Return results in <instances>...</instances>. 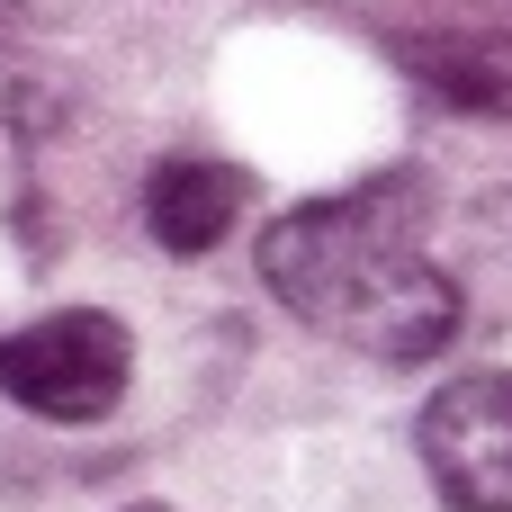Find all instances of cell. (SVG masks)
<instances>
[{
  "instance_id": "cell-1",
  "label": "cell",
  "mask_w": 512,
  "mask_h": 512,
  "mask_svg": "<svg viewBox=\"0 0 512 512\" xmlns=\"http://www.w3.org/2000/svg\"><path fill=\"white\" fill-rule=\"evenodd\" d=\"M423 225H432L423 171H378L360 189L306 198V207L270 216L261 288L297 324H315L387 369H414V360L450 351V333H459V288H450V270L423 261Z\"/></svg>"
},
{
  "instance_id": "cell-2",
  "label": "cell",
  "mask_w": 512,
  "mask_h": 512,
  "mask_svg": "<svg viewBox=\"0 0 512 512\" xmlns=\"http://www.w3.org/2000/svg\"><path fill=\"white\" fill-rule=\"evenodd\" d=\"M135 378V333L108 306H54L18 333H0V396L45 423H99L117 414Z\"/></svg>"
},
{
  "instance_id": "cell-3",
  "label": "cell",
  "mask_w": 512,
  "mask_h": 512,
  "mask_svg": "<svg viewBox=\"0 0 512 512\" xmlns=\"http://www.w3.org/2000/svg\"><path fill=\"white\" fill-rule=\"evenodd\" d=\"M423 477L450 512H512V369H468L414 414Z\"/></svg>"
},
{
  "instance_id": "cell-4",
  "label": "cell",
  "mask_w": 512,
  "mask_h": 512,
  "mask_svg": "<svg viewBox=\"0 0 512 512\" xmlns=\"http://www.w3.org/2000/svg\"><path fill=\"white\" fill-rule=\"evenodd\" d=\"M243 198H252V180H243L234 162H216V153H171V162H153V180H144V234H153L162 252L198 261V252H216V243L234 234Z\"/></svg>"
},
{
  "instance_id": "cell-5",
  "label": "cell",
  "mask_w": 512,
  "mask_h": 512,
  "mask_svg": "<svg viewBox=\"0 0 512 512\" xmlns=\"http://www.w3.org/2000/svg\"><path fill=\"white\" fill-rule=\"evenodd\" d=\"M414 72L432 90H450L459 108H495L512 117V36H423Z\"/></svg>"
},
{
  "instance_id": "cell-6",
  "label": "cell",
  "mask_w": 512,
  "mask_h": 512,
  "mask_svg": "<svg viewBox=\"0 0 512 512\" xmlns=\"http://www.w3.org/2000/svg\"><path fill=\"white\" fill-rule=\"evenodd\" d=\"M18 27H27V0H0V45H18Z\"/></svg>"
},
{
  "instance_id": "cell-7",
  "label": "cell",
  "mask_w": 512,
  "mask_h": 512,
  "mask_svg": "<svg viewBox=\"0 0 512 512\" xmlns=\"http://www.w3.org/2000/svg\"><path fill=\"white\" fill-rule=\"evenodd\" d=\"M135 512H162V504H135Z\"/></svg>"
}]
</instances>
